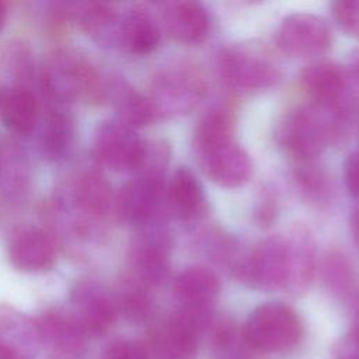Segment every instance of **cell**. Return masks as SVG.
Masks as SVG:
<instances>
[{"label": "cell", "mask_w": 359, "mask_h": 359, "mask_svg": "<svg viewBox=\"0 0 359 359\" xmlns=\"http://www.w3.org/2000/svg\"><path fill=\"white\" fill-rule=\"evenodd\" d=\"M241 334L257 352H282L300 341L303 324L290 306L268 302L248 316Z\"/></svg>", "instance_id": "obj_1"}, {"label": "cell", "mask_w": 359, "mask_h": 359, "mask_svg": "<svg viewBox=\"0 0 359 359\" xmlns=\"http://www.w3.org/2000/svg\"><path fill=\"white\" fill-rule=\"evenodd\" d=\"M217 66L224 81L238 88H266L279 79V69L271 53L255 43H236L223 49Z\"/></svg>", "instance_id": "obj_2"}, {"label": "cell", "mask_w": 359, "mask_h": 359, "mask_svg": "<svg viewBox=\"0 0 359 359\" xmlns=\"http://www.w3.org/2000/svg\"><path fill=\"white\" fill-rule=\"evenodd\" d=\"M334 133L331 121L313 108H297L287 114L278 129L279 143L300 163L321 153Z\"/></svg>", "instance_id": "obj_3"}, {"label": "cell", "mask_w": 359, "mask_h": 359, "mask_svg": "<svg viewBox=\"0 0 359 359\" xmlns=\"http://www.w3.org/2000/svg\"><path fill=\"white\" fill-rule=\"evenodd\" d=\"M206 91V81L196 66L177 65L156 79L153 100L156 112L187 114Z\"/></svg>", "instance_id": "obj_4"}, {"label": "cell", "mask_w": 359, "mask_h": 359, "mask_svg": "<svg viewBox=\"0 0 359 359\" xmlns=\"http://www.w3.org/2000/svg\"><path fill=\"white\" fill-rule=\"evenodd\" d=\"M144 142L137 137L135 129L119 119L100 122L94 136V153L97 158L115 171L137 170Z\"/></svg>", "instance_id": "obj_5"}, {"label": "cell", "mask_w": 359, "mask_h": 359, "mask_svg": "<svg viewBox=\"0 0 359 359\" xmlns=\"http://www.w3.org/2000/svg\"><path fill=\"white\" fill-rule=\"evenodd\" d=\"M243 278L264 290L286 289L289 276V248L283 236H271L255 245L244 266Z\"/></svg>", "instance_id": "obj_6"}, {"label": "cell", "mask_w": 359, "mask_h": 359, "mask_svg": "<svg viewBox=\"0 0 359 359\" xmlns=\"http://www.w3.org/2000/svg\"><path fill=\"white\" fill-rule=\"evenodd\" d=\"M279 48L294 57H313L325 53L332 42L327 22L310 13L287 15L276 35Z\"/></svg>", "instance_id": "obj_7"}, {"label": "cell", "mask_w": 359, "mask_h": 359, "mask_svg": "<svg viewBox=\"0 0 359 359\" xmlns=\"http://www.w3.org/2000/svg\"><path fill=\"white\" fill-rule=\"evenodd\" d=\"M196 154L205 175L220 187L236 188L250 178L251 160L234 139L196 150Z\"/></svg>", "instance_id": "obj_8"}, {"label": "cell", "mask_w": 359, "mask_h": 359, "mask_svg": "<svg viewBox=\"0 0 359 359\" xmlns=\"http://www.w3.org/2000/svg\"><path fill=\"white\" fill-rule=\"evenodd\" d=\"M72 314L84 334L91 338L105 335L115 323V300L93 282L79 283L72 293Z\"/></svg>", "instance_id": "obj_9"}, {"label": "cell", "mask_w": 359, "mask_h": 359, "mask_svg": "<svg viewBox=\"0 0 359 359\" xmlns=\"http://www.w3.org/2000/svg\"><path fill=\"white\" fill-rule=\"evenodd\" d=\"M164 198L161 178L136 177L121 188L116 210L125 223L147 224L160 216Z\"/></svg>", "instance_id": "obj_10"}, {"label": "cell", "mask_w": 359, "mask_h": 359, "mask_svg": "<svg viewBox=\"0 0 359 359\" xmlns=\"http://www.w3.org/2000/svg\"><path fill=\"white\" fill-rule=\"evenodd\" d=\"M90 67L70 52H57L43 69V88L59 101H70L90 90Z\"/></svg>", "instance_id": "obj_11"}, {"label": "cell", "mask_w": 359, "mask_h": 359, "mask_svg": "<svg viewBox=\"0 0 359 359\" xmlns=\"http://www.w3.org/2000/svg\"><path fill=\"white\" fill-rule=\"evenodd\" d=\"M35 321L42 345L50 348L55 355L79 356L84 351L87 335L72 311L46 310Z\"/></svg>", "instance_id": "obj_12"}, {"label": "cell", "mask_w": 359, "mask_h": 359, "mask_svg": "<svg viewBox=\"0 0 359 359\" xmlns=\"http://www.w3.org/2000/svg\"><path fill=\"white\" fill-rule=\"evenodd\" d=\"M302 84L317 105L330 112L339 114L345 104L346 74L331 62H317L302 73Z\"/></svg>", "instance_id": "obj_13"}, {"label": "cell", "mask_w": 359, "mask_h": 359, "mask_svg": "<svg viewBox=\"0 0 359 359\" xmlns=\"http://www.w3.org/2000/svg\"><path fill=\"white\" fill-rule=\"evenodd\" d=\"M0 346L13 359H34L43 346L36 321L13 307H0Z\"/></svg>", "instance_id": "obj_14"}, {"label": "cell", "mask_w": 359, "mask_h": 359, "mask_svg": "<svg viewBox=\"0 0 359 359\" xmlns=\"http://www.w3.org/2000/svg\"><path fill=\"white\" fill-rule=\"evenodd\" d=\"M11 264L24 272L48 271L55 264V247L52 240L39 229L18 230L8 245Z\"/></svg>", "instance_id": "obj_15"}, {"label": "cell", "mask_w": 359, "mask_h": 359, "mask_svg": "<svg viewBox=\"0 0 359 359\" xmlns=\"http://www.w3.org/2000/svg\"><path fill=\"white\" fill-rule=\"evenodd\" d=\"M174 293L182 309L210 310L220 293V280L206 266H189L177 275Z\"/></svg>", "instance_id": "obj_16"}, {"label": "cell", "mask_w": 359, "mask_h": 359, "mask_svg": "<svg viewBox=\"0 0 359 359\" xmlns=\"http://www.w3.org/2000/svg\"><path fill=\"white\" fill-rule=\"evenodd\" d=\"M163 20L168 34L184 43L202 41L209 29L208 11L198 1L180 0L165 3Z\"/></svg>", "instance_id": "obj_17"}, {"label": "cell", "mask_w": 359, "mask_h": 359, "mask_svg": "<svg viewBox=\"0 0 359 359\" xmlns=\"http://www.w3.org/2000/svg\"><path fill=\"white\" fill-rule=\"evenodd\" d=\"M170 244L164 234L150 233L143 236L135 247L133 265L137 279L144 286L161 283L170 269Z\"/></svg>", "instance_id": "obj_18"}, {"label": "cell", "mask_w": 359, "mask_h": 359, "mask_svg": "<svg viewBox=\"0 0 359 359\" xmlns=\"http://www.w3.org/2000/svg\"><path fill=\"white\" fill-rule=\"evenodd\" d=\"M160 41V29L151 14L142 8L128 11L119 17L116 45L133 55H146L154 50Z\"/></svg>", "instance_id": "obj_19"}, {"label": "cell", "mask_w": 359, "mask_h": 359, "mask_svg": "<svg viewBox=\"0 0 359 359\" xmlns=\"http://www.w3.org/2000/svg\"><path fill=\"white\" fill-rule=\"evenodd\" d=\"M289 248V276L286 289L292 293L304 292L314 273V243L307 229L296 226L286 237Z\"/></svg>", "instance_id": "obj_20"}, {"label": "cell", "mask_w": 359, "mask_h": 359, "mask_svg": "<svg viewBox=\"0 0 359 359\" xmlns=\"http://www.w3.org/2000/svg\"><path fill=\"white\" fill-rule=\"evenodd\" d=\"M165 198L171 210L182 219L196 217L203 213L206 208L201 182L195 174L185 167H180L174 172Z\"/></svg>", "instance_id": "obj_21"}, {"label": "cell", "mask_w": 359, "mask_h": 359, "mask_svg": "<svg viewBox=\"0 0 359 359\" xmlns=\"http://www.w3.org/2000/svg\"><path fill=\"white\" fill-rule=\"evenodd\" d=\"M0 118L15 133H29L38 118L34 94L22 87L7 88L0 93Z\"/></svg>", "instance_id": "obj_22"}, {"label": "cell", "mask_w": 359, "mask_h": 359, "mask_svg": "<svg viewBox=\"0 0 359 359\" xmlns=\"http://www.w3.org/2000/svg\"><path fill=\"white\" fill-rule=\"evenodd\" d=\"M215 359H257V352L229 318H213L208 325Z\"/></svg>", "instance_id": "obj_23"}, {"label": "cell", "mask_w": 359, "mask_h": 359, "mask_svg": "<svg viewBox=\"0 0 359 359\" xmlns=\"http://www.w3.org/2000/svg\"><path fill=\"white\" fill-rule=\"evenodd\" d=\"M111 93L119 121L125 125L135 129L146 126L154 119L157 112L151 101L129 84L119 81L112 86Z\"/></svg>", "instance_id": "obj_24"}, {"label": "cell", "mask_w": 359, "mask_h": 359, "mask_svg": "<svg viewBox=\"0 0 359 359\" xmlns=\"http://www.w3.org/2000/svg\"><path fill=\"white\" fill-rule=\"evenodd\" d=\"M74 198L80 210L93 217H101L111 206V188L98 172H86L76 181Z\"/></svg>", "instance_id": "obj_25"}, {"label": "cell", "mask_w": 359, "mask_h": 359, "mask_svg": "<svg viewBox=\"0 0 359 359\" xmlns=\"http://www.w3.org/2000/svg\"><path fill=\"white\" fill-rule=\"evenodd\" d=\"M234 133V116L227 108H216L208 112L196 126L194 135L195 150L226 142L233 137Z\"/></svg>", "instance_id": "obj_26"}, {"label": "cell", "mask_w": 359, "mask_h": 359, "mask_svg": "<svg viewBox=\"0 0 359 359\" xmlns=\"http://www.w3.org/2000/svg\"><path fill=\"white\" fill-rule=\"evenodd\" d=\"M81 27L97 42L116 45L119 17L107 4H88L80 14Z\"/></svg>", "instance_id": "obj_27"}, {"label": "cell", "mask_w": 359, "mask_h": 359, "mask_svg": "<svg viewBox=\"0 0 359 359\" xmlns=\"http://www.w3.org/2000/svg\"><path fill=\"white\" fill-rule=\"evenodd\" d=\"M72 142V123L60 111H50L41 135L43 153L50 158H60Z\"/></svg>", "instance_id": "obj_28"}, {"label": "cell", "mask_w": 359, "mask_h": 359, "mask_svg": "<svg viewBox=\"0 0 359 359\" xmlns=\"http://www.w3.org/2000/svg\"><path fill=\"white\" fill-rule=\"evenodd\" d=\"M115 306L130 323H143L151 311V300L139 280L126 282L121 287Z\"/></svg>", "instance_id": "obj_29"}, {"label": "cell", "mask_w": 359, "mask_h": 359, "mask_svg": "<svg viewBox=\"0 0 359 359\" xmlns=\"http://www.w3.org/2000/svg\"><path fill=\"white\" fill-rule=\"evenodd\" d=\"M170 160V147L161 140L144 142L140 164L136 170L137 177L161 178L163 171Z\"/></svg>", "instance_id": "obj_30"}, {"label": "cell", "mask_w": 359, "mask_h": 359, "mask_svg": "<svg viewBox=\"0 0 359 359\" xmlns=\"http://www.w3.org/2000/svg\"><path fill=\"white\" fill-rule=\"evenodd\" d=\"M101 359H149L147 349L133 339H114L102 351Z\"/></svg>", "instance_id": "obj_31"}, {"label": "cell", "mask_w": 359, "mask_h": 359, "mask_svg": "<svg viewBox=\"0 0 359 359\" xmlns=\"http://www.w3.org/2000/svg\"><path fill=\"white\" fill-rule=\"evenodd\" d=\"M332 14L348 34L359 38V0L334 3Z\"/></svg>", "instance_id": "obj_32"}, {"label": "cell", "mask_w": 359, "mask_h": 359, "mask_svg": "<svg viewBox=\"0 0 359 359\" xmlns=\"http://www.w3.org/2000/svg\"><path fill=\"white\" fill-rule=\"evenodd\" d=\"M311 161H303L304 167H300L296 178L303 188L304 192H307L311 198H321L323 194L327 191V184H325V177L316 171L314 167L310 165Z\"/></svg>", "instance_id": "obj_33"}, {"label": "cell", "mask_w": 359, "mask_h": 359, "mask_svg": "<svg viewBox=\"0 0 359 359\" xmlns=\"http://www.w3.org/2000/svg\"><path fill=\"white\" fill-rule=\"evenodd\" d=\"M345 184L351 195L359 199V150L353 151L345 163Z\"/></svg>", "instance_id": "obj_34"}, {"label": "cell", "mask_w": 359, "mask_h": 359, "mask_svg": "<svg viewBox=\"0 0 359 359\" xmlns=\"http://www.w3.org/2000/svg\"><path fill=\"white\" fill-rule=\"evenodd\" d=\"M327 273L330 282L332 283H338L339 286H342L345 282H348V268L341 257H330L327 264Z\"/></svg>", "instance_id": "obj_35"}, {"label": "cell", "mask_w": 359, "mask_h": 359, "mask_svg": "<svg viewBox=\"0 0 359 359\" xmlns=\"http://www.w3.org/2000/svg\"><path fill=\"white\" fill-rule=\"evenodd\" d=\"M348 74L359 86V49H355L348 56Z\"/></svg>", "instance_id": "obj_36"}, {"label": "cell", "mask_w": 359, "mask_h": 359, "mask_svg": "<svg viewBox=\"0 0 359 359\" xmlns=\"http://www.w3.org/2000/svg\"><path fill=\"white\" fill-rule=\"evenodd\" d=\"M351 233L355 244L359 248V205L352 210V215H351Z\"/></svg>", "instance_id": "obj_37"}, {"label": "cell", "mask_w": 359, "mask_h": 359, "mask_svg": "<svg viewBox=\"0 0 359 359\" xmlns=\"http://www.w3.org/2000/svg\"><path fill=\"white\" fill-rule=\"evenodd\" d=\"M4 21H6V7L3 3H0V31L4 25Z\"/></svg>", "instance_id": "obj_38"}, {"label": "cell", "mask_w": 359, "mask_h": 359, "mask_svg": "<svg viewBox=\"0 0 359 359\" xmlns=\"http://www.w3.org/2000/svg\"><path fill=\"white\" fill-rule=\"evenodd\" d=\"M50 359H77V356H66V355H55Z\"/></svg>", "instance_id": "obj_39"}, {"label": "cell", "mask_w": 359, "mask_h": 359, "mask_svg": "<svg viewBox=\"0 0 359 359\" xmlns=\"http://www.w3.org/2000/svg\"><path fill=\"white\" fill-rule=\"evenodd\" d=\"M0 359H13L4 349H1V346H0Z\"/></svg>", "instance_id": "obj_40"}]
</instances>
